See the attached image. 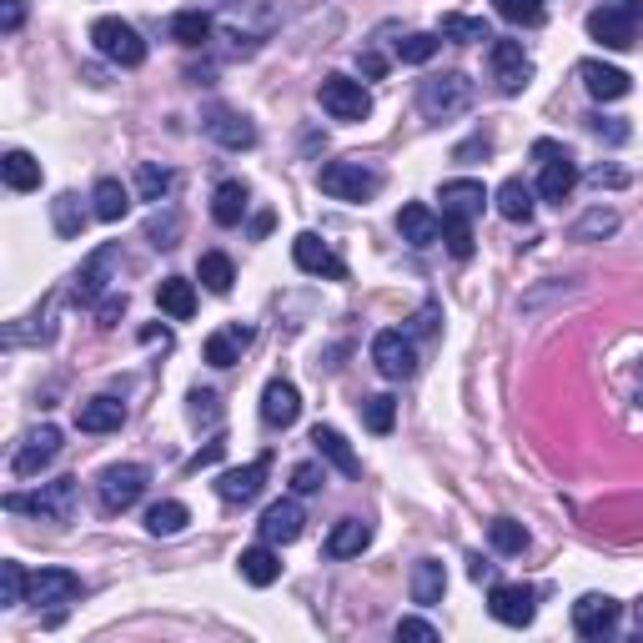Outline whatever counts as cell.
Instances as JSON below:
<instances>
[{"label":"cell","instance_id":"1","mask_svg":"<svg viewBox=\"0 0 643 643\" xmlns=\"http://www.w3.org/2000/svg\"><path fill=\"white\" fill-rule=\"evenodd\" d=\"M317 187L322 196H332V202H372L382 191V171L358 161V156H347V161H327L317 171Z\"/></svg>","mask_w":643,"mask_h":643},{"label":"cell","instance_id":"2","mask_svg":"<svg viewBox=\"0 0 643 643\" xmlns=\"http://www.w3.org/2000/svg\"><path fill=\"white\" fill-rule=\"evenodd\" d=\"M467 106H473V81H467L463 71L428 76V81L417 86V111H422L428 121H448Z\"/></svg>","mask_w":643,"mask_h":643},{"label":"cell","instance_id":"3","mask_svg":"<svg viewBox=\"0 0 643 643\" xmlns=\"http://www.w3.org/2000/svg\"><path fill=\"white\" fill-rule=\"evenodd\" d=\"M146 483H151V467L142 463H111L101 467V477H95V498H101V508L106 512H126L142 503Z\"/></svg>","mask_w":643,"mask_h":643},{"label":"cell","instance_id":"4","mask_svg":"<svg viewBox=\"0 0 643 643\" xmlns=\"http://www.w3.org/2000/svg\"><path fill=\"white\" fill-rule=\"evenodd\" d=\"M91 46L101 50V56L111 60V66H126V71H136L146 60V41L136 25L116 21V15H101V21L91 25Z\"/></svg>","mask_w":643,"mask_h":643},{"label":"cell","instance_id":"5","mask_svg":"<svg viewBox=\"0 0 643 643\" xmlns=\"http://www.w3.org/2000/svg\"><path fill=\"white\" fill-rule=\"evenodd\" d=\"M11 512H31V518H46V523H71L76 512V477H56L41 493H11L5 498Z\"/></svg>","mask_w":643,"mask_h":643},{"label":"cell","instance_id":"6","mask_svg":"<svg viewBox=\"0 0 643 643\" xmlns=\"http://www.w3.org/2000/svg\"><path fill=\"white\" fill-rule=\"evenodd\" d=\"M317 101H322V111H327V116H332V121H347V126H358V121L372 116L368 86L352 81V76H322Z\"/></svg>","mask_w":643,"mask_h":643},{"label":"cell","instance_id":"7","mask_svg":"<svg viewBox=\"0 0 643 643\" xmlns=\"http://www.w3.org/2000/svg\"><path fill=\"white\" fill-rule=\"evenodd\" d=\"M488 71L498 81L503 95H518L528 81H533V60H528L523 41H508V36H493L488 41Z\"/></svg>","mask_w":643,"mask_h":643},{"label":"cell","instance_id":"8","mask_svg":"<svg viewBox=\"0 0 643 643\" xmlns=\"http://www.w3.org/2000/svg\"><path fill=\"white\" fill-rule=\"evenodd\" d=\"M619 619H623V603L608 594H584L573 603V629H578V639H608V633L619 629Z\"/></svg>","mask_w":643,"mask_h":643},{"label":"cell","instance_id":"9","mask_svg":"<svg viewBox=\"0 0 643 643\" xmlns=\"http://www.w3.org/2000/svg\"><path fill=\"white\" fill-rule=\"evenodd\" d=\"M588 36L608 50H633L639 46V21L623 5H598V11H588Z\"/></svg>","mask_w":643,"mask_h":643},{"label":"cell","instance_id":"10","mask_svg":"<svg viewBox=\"0 0 643 643\" xmlns=\"http://www.w3.org/2000/svg\"><path fill=\"white\" fill-rule=\"evenodd\" d=\"M372 362H377V372L387 382H407L417 372V347L413 337L403 332H377L372 337Z\"/></svg>","mask_w":643,"mask_h":643},{"label":"cell","instance_id":"11","mask_svg":"<svg viewBox=\"0 0 643 643\" xmlns=\"http://www.w3.org/2000/svg\"><path fill=\"white\" fill-rule=\"evenodd\" d=\"M438 202H442V222H473V216H483V206H488L493 196L483 181L458 177V181H442Z\"/></svg>","mask_w":643,"mask_h":643},{"label":"cell","instance_id":"12","mask_svg":"<svg viewBox=\"0 0 643 643\" xmlns=\"http://www.w3.org/2000/svg\"><path fill=\"white\" fill-rule=\"evenodd\" d=\"M488 613L498 623H508V629H528V623H533V613H538V594L528 584H493Z\"/></svg>","mask_w":643,"mask_h":643},{"label":"cell","instance_id":"13","mask_svg":"<svg viewBox=\"0 0 643 643\" xmlns=\"http://www.w3.org/2000/svg\"><path fill=\"white\" fill-rule=\"evenodd\" d=\"M60 458V428H50V422H41L31 438L15 448L11 458V473L15 477H41V467H50Z\"/></svg>","mask_w":643,"mask_h":643},{"label":"cell","instance_id":"14","mask_svg":"<svg viewBox=\"0 0 643 643\" xmlns=\"http://www.w3.org/2000/svg\"><path fill=\"white\" fill-rule=\"evenodd\" d=\"M292 262H297L302 272H312V277H327V282H342L347 277V262L317 237V232H302V237L292 241Z\"/></svg>","mask_w":643,"mask_h":643},{"label":"cell","instance_id":"15","mask_svg":"<svg viewBox=\"0 0 643 643\" xmlns=\"http://www.w3.org/2000/svg\"><path fill=\"white\" fill-rule=\"evenodd\" d=\"M76 598H81V578H76L71 568H41V573H31V594H25V603L56 608V603H76Z\"/></svg>","mask_w":643,"mask_h":643},{"label":"cell","instance_id":"16","mask_svg":"<svg viewBox=\"0 0 643 643\" xmlns=\"http://www.w3.org/2000/svg\"><path fill=\"white\" fill-rule=\"evenodd\" d=\"M302 523H307V512H302L292 498H277L272 508L262 512L257 533H262V543H272V549H286V543H297L302 538Z\"/></svg>","mask_w":643,"mask_h":643},{"label":"cell","instance_id":"17","mask_svg":"<svg viewBox=\"0 0 643 643\" xmlns=\"http://www.w3.org/2000/svg\"><path fill=\"white\" fill-rule=\"evenodd\" d=\"M397 237H403L407 247H417V251L438 247L442 241V216L432 212V206H422V202H407L403 212H397Z\"/></svg>","mask_w":643,"mask_h":643},{"label":"cell","instance_id":"18","mask_svg":"<svg viewBox=\"0 0 643 643\" xmlns=\"http://www.w3.org/2000/svg\"><path fill=\"white\" fill-rule=\"evenodd\" d=\"M297 417H302L297 387H292L286 377H272V382L262 387V422H267L272 432H286L292 422H297Z\"/></svg>","mask_w":643,"mask_h":643},{"label":"cell","instance_id":"19","mask_svg":"<svg viewBox=\"0 0 643 643\" xmlns=\"http://www.w3.org/2000/svg\"><path fill=\"white\" fill-rule=\"evenodd\" d=\"M267 467H272L267 458H251L247 467H227V473L216 477V498L222 503H251L267 483Z\"/></svg>","mask_w":643,"mask_h":643},{"label":"cell","instance_id":"20","mask_svg":"<svg viewBox=\"0 0 643 643\" xmlns=\"http://www.w3.org/2000/svg\"><path fill=\"white\" fill-rule=\"evenodd\" d=\"M578 81L588 86V95H594V101H623V95L633 91L629 71L603 66V60H578Z\"/></svg>","mask_w":643,"mask_h":643},{"label":"cell","instance_id":"21","mask_svg":"<svg viewBox=\"0 0 643 643\" xmlns=\"http://www.w3.org/2000/svg\"><path fill=\"white\" fill-rule=\"evenodd\" d=\"M206 136L216 146H227V151H251L257 146V126H251L241 111H212L206 116Z\"/></svg>","mask_w":643,"mask_h":643},{"label":"cell","instance_id":"22","mask_svg":"<svg viewBox=\"0 0 643 643\" xmlns=\"http://www.w3.org/2000/svg\"><path fill=\"white\" fill-rule=\"evenodd\" d=\"M111 267H116V247H101L91 262L76 272L71 297L81 302V307H95V302H101V292H106V282H111Z\"/></svg>","mask_w":643,"mask_h":643},{"label":"cell","instance_id":"23","mask_svg":"<svg viewBox=\"0 0 643 643\" xmlns=\"http://www.w3.org/2000/svg\"><path fill=\"white\" fill-rule=\"evenodd\" d=\"M312 448H317L322 463H332L342 477H362V463H358V453H352V442L337 428H322L317 422V428H312Z\"/></svg>","mask_w":643,"mask_h":643},{"label":"cell","instance_id":"24","mask_svg":"<svg viewBox=\"0 0 643 643\" xmlns=\"http://www.w3.org/2000/svg\"><path fill=\"white\" fill-rule=\"evenodd\" d=\"M407 594H413V603H422V608L442 603V594H448V568H442L438 559H417L413 578H407Z\"/></svg>","mask_w":643,"mask_h":643},{"label":"cell","instance_id":"25","mask_svg":"<svg viewBox=\"0 0 643 643\" xmlns=\"http://www.w3.org/2000/svg\"><path fill=\"white\" fill-rule=\"evenodd\" d=\"M237 568H241V578H247L251 588H272L277 578H282V559H277V549H272V543H257V549H241Z\"/></svg>","mask_w":643,"mask_h":643},{"label":"cell","instance_id":"26","mask_svg":"<svg viewBox=\"0 0 643 643\" xmlns=\"http://www.w3.org/2000/svg\"><path fill=\"white\" fill-rule=\"evenodd\" d=\"M368 543H372L368 518H342V523L327 533V559H358V553H368Z\"/></svg>","mask_w":643,"mask_h":643},{"label":"cell","instance_id":"27","mask_svg":"<svg viewBox=\"0 0 643 643\" xmlns=\"http://www.w3.org/2000/svg\"><path fill=\"white\" fill-rule=\"evenodd\" d=\"M121 422H126V407H121L116 397H86V403L76 407V428L81 432H116Z\"/></svg>","mask_w":643,"mask_h":643},{"label":"cell","instance_id":"28","mask_svg":"<svg viewBox=\"0 0 643 643\" xmlns=\"http://www.w3.org/2000/svg\"><path fill=\"white\" fill-rule=\"evenodd\" d=\"M251 342V327H227V332H212L202 347V358L212 362V368H237L241 362V347Z\"/></svg>","mask_w":643,"mask_h":643},{"label":"cell","instance_id":"29","mask_svg":"<svg viewBox=\"0 0 643 643\" xmlns=\"http://www.w3.org/2000/svg\"><path fill=\"white\" fill-rule=\"evenodd\" d=\"M91 212H95V222H121V216L132 212V196H126V187L116 177H101L91 191Z\"/></svg>","mask_w":643,"mask_h":643},{"label":"cell","instance_id":"30","mask_svg":"<svg viewBox=\"0 0 643 643\" xmlns=\"http://www.w3.org/2000/svg\"><path fill=\"white\" fill-rule=\"evenodd\" d=\"M156 307L167 312V317L187 322L191 312H196V286H191L187 277H167V282L156 286Z\"/></svg>","mask_w":643,"mask_h":643},{"label":"cell","instance_id":"31","mask_svg":"<svg viewBox=\"0 0 643 643\" xmlns=\"http://www.w3.org/2000/svg\"><path fill=\"white\" fill-rule=\"evenodd\" d=\"M247 202H251V191L241 187V181H222L212 196V216H216V227H237L241 216H247Z\"/></svg>","mask_w":643,"mask_h":643},{"label":"cell","instance_id":"32","mask_svg":"<svg viewBox=\"0 0 643 643\" xmlns=\"http://www.w3.org/2000/svg\"><path fill=\"white\" fill-rule=\"evenodd\" d=\"M0 177L11 191H36L41 187V161L31 151H5L0 156Z\"/></svg>","mask_w":643,"mask_h":643},{"label":"cell","instance_id":"33","mask_svg":"<svg viewBox=\"0 0 643 643\" xmlns=\"http://www.w3.org/2000/svg\"><path fill=\"white\" fill-rule=\"evenodd\" d=\"M573 187H578V167H573V156L568 161H549L543 177H538V196H543V202H568Z\"/></svg>","mask_w":643,"mask_h":643},{"label":"cell","instance_id":"34","mask_svg":"<svg viewBox=\"0 0 643 643\" xmlns=\"http://www.w3.org/2000/svg\"><path fill=\"white\" fill-rule=\"evenodd\" d=\"M50 222H56V232L66 241H76L86 232V206H81V196L76 191H60L56 202H50Z\"/></svg>","mask_w":643,"mask_h":643},{"label":"cell","instance_id":"35","mask_svg":"<svg viewBox=\"0 0 643 643\" xmlns=\"http://www.w3.org/2000/svg\"><path fill=\"white\" fill-rule=\"evenodd\" d=\"M196 277H202L206 292L227 297L232 282H237V267H232V257H222V251H202V262H196Z\"/></svg>","mask_w":643,"mask_h":643},{"label":"cell","instance_id":"36","mask_svg":"<svg viewBox=\"0 0 643 643\" xmlns=\"http://www.w3.org/2000/svg\"><path fill=\"white\" fill-rule=\"evenodd\" d=\"M187 523H191V512H187V503H177V498L156 503V508L146 512V533L151 538H177Z\"/></svg>","mask_w":643,"mask_h":643},{"label":"cell","instance_id":"37","mask_svg":"<svg viewBox=\"0 0 643 643\" xmlns=\"http://www.w3.org/2000/svg\"><path fill=\"white\" fill-rule=\"evenodd\" d=\"M171 41H177V46H187V50L206 46V41H212V15H206V11H181L177 21H171Z\"/></svg>","mask_w":643,"mask_h":643},{"label":"cell","instance_id":"38","mask_svg":"<svg viewBox=\"0 0 643 643\" xmlns=\"http://www.w3.org/2000/svg\"><path fill=\"white\" fill-rule=\"evenodd\" d=\"M613 232H619V212L613 206H594V212H584L573 222V241H603Z\"/></svg>","mask_w":643,"mask_h":643},{"label":"cell","instance_id":"39","mask_svg":"<svg viewBox=\"0 0 643 643\" xmlns=\"http://www.w3.org/2000/svg\"><path fill=\"white\" fill-rule=\"evenodd\" d=\"M493 202H498V212L508 216V222H528V216H533V191H528L518 177H508V181H503Z\"/></svg>","mask_w":643,"mask_h":643},{"label":"cell","instance_id":"40","mask_svg":"<svg viewBox=\"0 0 643 643\" xmlns=\"http://www.w3.org/2000/svg\"><path fill=\"white\" fill-rule=\"evenodd\" d=\"M146 237H151V247L171 251L181 241V212H171V206H156V212L146 216Z\"/></svg>","mask_w":643,"mask_h":643},{"label":"cell","instance_id":"41","mask_svg":"<svg viewBox=\"0 0 643 643\" xmlns=\"http://www.w3.org/2000/svg\"><path fill=\"white\" fill-rule=\"evenodd\" d=\"M438 46H442V36H432V31H413V36L397 41V60H403V66H428V60L438 56Z\"/></svg>","mask_w":643,"mask_h":643},{"label":"cell","instance_id":"42","mask_svg":"<svg viewBox=\"0 0 643 643\" xmlns=\"http://www.w3.org/2000/svg\"><path fill=\"white\" fill-rule=\"evenodd\" d=\"M362 422H368V432H393V422H397V403L387 393H372V397H362Z\"/></svg>","mask_w":643,"mask_h":643},{"label":"cell","instance_id":"43","mask_svg":"<svg viewBox=\"0 0 643 643\" xmlns=\"http://www.w3.org/2000/svg\"><path fill=\"white\" fill-rule=\"evenodd\" d=\"M25 594H31V578H25L21 563H0V608H21Z\"/></svg>","mask_w":643,"mask_h":643},{"label":"cell","instance_id":"44","mask_svg":"<svg viewBox=\"0 0 643 643\" xmlns=\"http://www.w3.org/2000/svg\"><path fill=\"white\" fill-rule=\"evenodd\" d=\"M438 36L442 41H493V31H488V21H477V15H442Z\"/></svg>","mask_w":643,"mask_h":643},{"label":"cell","instance_id":"45","mask_svg":"<svg viewBox=\"0 0 643 643\" xmlns=\"http://www.w3.org/2000/svg\"><path fill=\"white\" fill-rule=\"evenodd\" d=\"M488 538H493V549L508 553V559L528 549V528H523V523H512V518H493V523H488Z\"/></svg>","mask_w":643,"mask_h":643},{"label":"cell","instance_id":"46","mask_svg":"<svg viewBox=\"0 0 643 643\" xmlns=\"http://www.w3.org/2000/svg\"><path fill=\"white\" fill-rule=\"evenodd\" d=\"M136 191H142V202H161L171 191V171L156 167V161H142V167H136Z\"/></svg>","mask_w":643,"mask_h":643},{"label":"cell","instance_id":"47","mask_svg":"<svg viewBox=\"0 0 643 643\" xmlns=\"http://www.w3.org/2000/svg\"><path fill=\"white\" fill-rule=\"evenodd\" d=\"M493 11L512 25H543V0H493Z\"/></svg>","mask_w":643,"mask_h":643},{"label":"cell","instance_id":"48","mask_svg":"<svg viewBox=\"0 0 643 643\" xmlns=\"http://www.w3.org/2000/svg\"><path fill=\"white\" fill-rule=\"evenodd\" d=\"M588 132H594L598 142H608V146H623L633 136V126L629 121H619V116H588Z\"/></svg>","mask_w":643,"mask_h":643},{"label":"cell","instance_id":"49","mask_svg":"<svg viewBox=\"0 0 643 643\" xmlns=\"http://www.w3.org/2000/svg\"><path fill=\"white\" fill-rule=\"evenodd\" d=\"M442 241H448V251H453L458 262L473 257V232H467V222H442Z\"/></svg>","mask_w":643,"mask_h":643},{"label":"cell","instance_id":"50","mask_svg":"<svg viewBox=\"0 0 643 643\" xmlns=\"http://www.w3.org/2000/svg\"><path fill=\"white\" fill-rule=\"evenodd\" d=\"M327 483V467L322 463H297L292 467V493H317Z\"/></svg>","mask_w":643,"mask_h":643},{"label":"cell","instance_id":"51","mask_svg":"<svg viewBox=\"0 0 643 643\" xmlns=\"http://www.w3.org/2000/svg\"><path fill=\"white\" fill-rule=\"evenodd\" d=\"M121 317H126V292H106L95 302V327H116Z\"/></svg>","mask_w":643,"mask_h":643},{"label":"cell","instance_id":"52","mask_svg":"<svg viewBox=\"0 0 643 643\" xmlns=\"http://www.w3.org/2000/svg\"><path fill=\"white\" fill-rule=\"evenodd\" d=\"M397 639H413V643H438V629L428 619H397Z\"/></svg>","mask_w":643,"mask_h":643},{"label":"cell","instance_id":"53","mask_svg":"<svg viewBox=\"0 0 643 643\" xmlns=\"http://www.w3.org/2000/svg\"><path fill=\"white\" fill-rule=\"evenodd\" d=\"M21 25H25V0H0V31L15 36Z\"/></svg>","mask_w":643,"mask_h":643},{"label":"cell","instance_id":"54","mask_svg":"<svg viewBox=\"0 0 643 643\" xmlns=\"http://www.w3.org/2000/svg\"><path fill=\"white\" fill-rule=\"evenodd\" d=\"M568 146H563V142H549V136H543V142H533V161H538V167H549V161H568Z\"/></svg>","mask_w":643,"mask_h":643},{"label":"cell","instance_id":"55","mask_svg":"<svg viewBox=\"0 0 643 643\" xmlns=\"http://www.w3.org/2000/svg\"><path fill=\"white\" fill-rule=\"evenodd\" d=\"M222 453H227V442H222V438H212V442H206V448H202V453H196V458H191V473H202V467H212L216 463V458H222Z\"/></svg>","mask_w":643,"mask_h":643},{"label":"cell","instance_id":"56","mask_svg":"<svg viewBox=\"0 0 643 643\" xmlns=\"http://www.w3.org/2000/svg\"><path fill=\"white\" fill-rule=\"evenodd\" d=\"M588 181H594V187H629V177H623L619 167H594Z\"/></svg>","mask_w":643,"mask_h":643},{"label":"cell","instance_id":"57","mask_svg":"<svg viewBox=\"0 0 643 643\" xmlns=\"http://www.w3.org/2000/svg\"><path fill=\"white\" fill-rule=\"evenodd\" d=\"M432 327H438V302H428V307L413 317V332H417V337H428Z\"/></svg>","mask_w":643,"mask_h":643},{"label":"cell","instance_id":"58","mask_svg":"<svg viewBox=\"0 0 643 643\" xmlns=\"http://www.w3.org/2000/svg\"><path fill=\"white\" fill-rule=\"evenodd\" d=\"M467 573H473V584H498V568L483 559H467Z\"/></svg>","mask_w":643,"mask_h":643},{"label":"cell","instance_id":"59","mask_svg":"<svg viewBox=\"0 0 643 643\" xmlns=\"http://www.w3.org/2000/svg\"><path fill=\"white\" fill-rule=\"evenodd\" d=\"M358 66H362V76H372V81H377V76L387 71V60H382L377 50H362V56H358Z\"/></svg>","mask_w":643,"mask_h":643},{"label":"cell","instance_id":"60","mask_svg":"<svg viewBox=\"0 0 643 643\" xmlns=\"http://www.w3.org/2000/svg\"><path fill=\"white\" fill-rule=\"evenodd\" d=\"M623 11H629L633 21H643V0H623Z\"/></svg>","mask_w":643,"mask_h":643}]
</instances>
